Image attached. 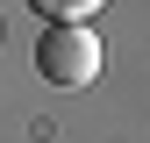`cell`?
<instances>
[{
  "label": "cell",
  "mask_w": 150,
  "mask_h": 143,
  "mask_svg": "<svg viewBox=\"0 0 150 143\" xmlns=\"http://www.w3.org/2000/svg\"><path fill=\"white\" fill-rule=\"evenodd\" d=\"M36 72L50 86H93L100 79V36H93V22H50L43 43H36Z\"/></svg>",
  "instance_id": "obj_1"
},
{
  "label": "cell",
  "mask_w": 150,
  "mask_h": 143,
  "mask_svg": "<svg viewBox=\"0 0 150 143\" xmlns=\"http://www.w3.org/2000/svg\"><path fill=\"white\" fill-rule=\"evenodd\" d=\"M29 7H36V14H50V22H93L107 0H29Z\"/></svg>",
  "instance_id": "obj_2"
}]
</instances>
